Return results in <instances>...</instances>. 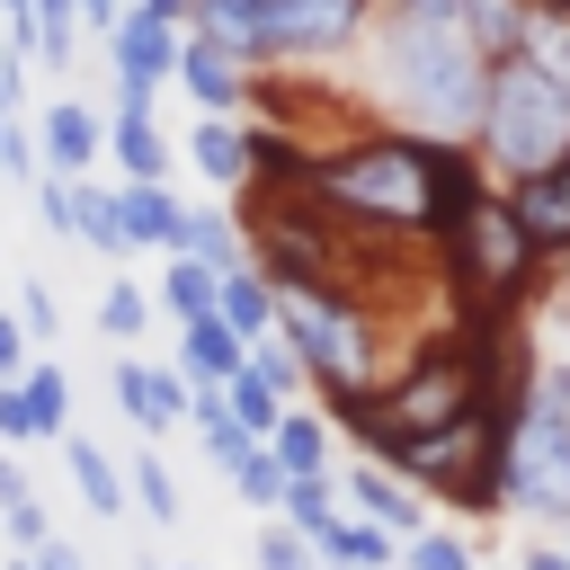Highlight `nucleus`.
Returning a JSON list of instances; mask_svg holds the SVG:
<instances>
[{"mask_svg": "<svg viewBox=\"0 0 570 570\" xmlns=\"http://www.w3.org/2000/svg\"><path fill=\"white\" fill-rule=\"evenodd\" d=\"M490 89V53L472 45L454 0H374L365 18V98L383 125L428 142H472Z\"/></svg>", "mask_w": 570, "mask_h": 570, "instance_id": "obj_1", "label": "nucleus"}, {"mask_svg": "<svg viewBox=\"0 0 570 570\" xmlns=\"http://www.w3.org/2000/svg\"><path fill=\"white\" fill-rule=\"evenodd\" d=\"M294 187L365 249H436V142L428 134L356 125L338 142H312Z\"/></svg>", "mask_w": 570, "mask_h": 570, "instance_id": "obj_2", "label": "nucleus"}, {"mask_svg": "<svg viewBox=\"0 0 570 570\" xmlns=\"http://www.w3.org/2000/svg\"><path fill=\"white\" fill-rule=\"evenodd\" d=\"M499 508L525 525H570V356H525L499 436Z\"/></svg>", "mask_w": 570, "mask_h": 570, "instance_id": "obj_3", "label": "nucleus"}, {"mask_svg": "<svg viewBox=\"0 0 570 570\" xmlns=\"http://www.w3.org/2000/svg\"><path fill=\"white\" fill-rule=\"evenodd\" d=\"M374 0H187V27L214 36L223 53H240L249 71H285V62H338L365 45Z\"/></svg>", "mask_w": 570, "mask_h": 570, "instance_id": "obj_4", "label": "nucleus"}, {"mask_svg": "<svg viewBox=\"0 0 570 570\" xmlns=\"http://www.w3.org/2000/svg\"><path fill=\"white\" fill-rule=\"evenodd\" d=\"M436 267H445V294H454V321H481V330H508L517 321V303L534 294V276H543V258H534V240L517 232V214H508V196L490 187L445 240H436Z\"/></svg>", "mask_w": 570, "mask_h": 570, "instance_id": "obj_5", "label": "nucleus"}, {"mask_svg": "<svg viewBox=\"0 0 570 570\" xmlns=\"http://www.w3.org/2000/svg\"><path fill=\"white\" fill-rule=\"evenodd\" d=\"M276 338L303 356V383L330 392H374L383 383V330L374 303L347 285H276Z\"/></svg>", "mask_w": 570, "mask_h": 570, "instance_id": "obj_6", "label": "nucleus"}, {"mask_svg": "<svg viewBox=\"0 0 570 570\" xmlns=\"http://www.w3.org/2000/svg\"><path fill=\"white\" fill-rule=\"evenodd\" d=\"M570 151V89L543 80L525 53H499L490 62V89H481V125H472V160L499 178H525L543 160Z\"/></svg>", "mask_w": 570, "mask_h": 570, "instance_id": "obj_7", "label": "nucleus"}, {"mask_svg": "<svg viewBox=\"0 0 570 570\" xmlns=\"http://www.w3.org/2000/svg\"><path fill=\"white\" fill-rule=\"evenodd\" d=\"M98 45H107V71H116V98H125V107H151V98L169 89L178 27H169V18H151L142 0H125V18H116Z\"/></svg>", "mask_w": 570, "mask_h": 570, "instance_id": "obj_8", "label": "nucleus"}, {"mask_svg": "<svg viewBox=\"0 0 570 570\" xmlns=\"http://www.w3.org/2000/svg\"><path fill=\"white\" fill-rule=\"evenodd\" d=\"M169 89H187V98H196V116H249V89H258V71H249L240 53H223L214 36L178 27V62H169Z\"/></svg>", "mask_w": 570, "mask_h": 570, "instance_id": "obj_9", "label": "nucleus"}, {"mask_svg": "<svg viewBox=\"0 0 570 570\" xmlns=\"http://www.w3.org/2000/svg\"><path fill=\"white\" fill-rule=\"evenodd\" d=\"M499 196H508V214H517V232L534 240L543 267L570 258V151L543 160V169H525V178H499Z\"/></svg>", "mask_w": 570, "mask_h": 570, "instance_id": "obj_10", "label": "nucleus"}, {"mask_svg": "<svg viewBox=\"0 0 570 570\" xmlns=\"http://www.w3.org/2000/svg\"><path fill=\"white\" fill-rule=\"evenodd\" d=\"M330 481H338V508H347V517H365V525H383L392 543L428 525V499H419L392 463H374V454H356V463H347V472H330Z\"/></svg>", "mask_w": 570, "mask_h": 570, "instance_id": "obj_11", "label": "nucleus"}, {"mask_svg": "<svg viewBox=\"0 0 570 570\" xmlns=\"http://www.w3.org/2000/svg\"><path fill=\"white\" fill-rule=\"evenodd\" d=\"M36 125V169H53V178H89L98 160H107V116L89 107V98H53L45 116H27Z\"/></svg>", "mask_w": 570, "mask_h": 570, "instance_id": "obj_12", "label": "nucleus"}, {"mask_svg": "<svg viewBox=\"0 0 570 570\" xmlns=\"http://www.w3.org/2000/svg\"><path fill=\"white\" fill-rule=\"evenodd\" d=\"M107 383H116V410L142 428V436H178L187 428V374L178 365H142L134 347L107 365Z\"/></svg>", "mask_w": 570, "mask_h": 570, "instance_id": "obj_13", "label": "nucleus"}, {"mask_svg": "<svg viewBox=\"0 0 570 570\" xmlns=\"http://www.w3.org/2000/svg\"><path fill=\"white\" fill-rule=\"evenodd\" d=\"M116 214H125V240L134 249H178V223H187V205H178V187L169 178H116Z\"/></svg>", "mask_w": 570, "mask_h": 570, "instance_id": "obj_14", "label": "nucleus"}, {"mask_svg": "<svg viewBox=\"0 0 570 570\" xmlns=\"http://www.w3.org/2000/svg\"><path fill=\"white\" fill-rule=\"evenodd\" d=\"M107 160H116L125 178H169V169H178V142L151 125V107H125V98H116V107H107Z\"/></svg>", "mask_w": 570, "mask_h": 570, "instance_id": "obj_15", "label": "nucleus"}, {"mask_svg": "<svg viewBox=\"0 0 570 570\" xmlns=\"http://www.w3.org/2000/svg\"><path fill=\"white\" fill-rule=\"evenodd\" d=\"M258 445L285 463V481H303V472H338V428H330L321 410H303V401H285V419H276Z\"/></svg>", "mask_w": 570, "mask_h": 570, "instance_id": "obj_16", "label": "nucleus"}, {"mask_svg": "<svg viewBox=\"0 0 570 570\" xmlns=\"http://www.w3.org/2000/svg\"><path fill=\"white\" fill-rule=\"evenodd\" d=\"M187 160H196V178H205V187L240 196V187H249V125H240V116H196Z\"/></svg>", "mask_w": 570, "mask_h": 570, "instance_id": "obj_17", "label": "nucleus"}, {"mask_svg": "<svg viewBox=\"0 0 570 570\" xmlns=\"http://www.w3.org/2000/svg\"><path fill=\"white\" fill-rule=\"evenodd\" d=\"M240 365H249V338H232V330H223L214 312H205V321H178V374H187L196 392L232 383Z\"/></svg>", "mask_w": 570, "mask_h": 570, "instance_id": "obj_18", "label": "nucleus"}, {"mask_svg": "<svg viewBox=\"0 0 570 570\" xmlns=\"http://www.w3.org/2000/svg\"><path fill=\"white\" fill-rule=\"evenodd\" d=\"M214 321H223L232 338H267V330H276V285H267L249 258L223 267V276H214Z\"/></svg>", "mask_w": 570, "mask_h": 570, "instance_id": "obj_19", "label": "nucleus"}, {"mask_svg": "<svg viewBox=\"0 0 570 570\" xmlns=\"http://www.w3.org/2000/svg\"><path fill=\"white\" fill-rule=\"evenodd\" d=\"M62 463H71V490H80V508L98 517V525H116L134 499H125V463H107V445L98 436H62Z\"/></svg>", "mask_w": 570, "mask_h": 570, "instance_id": "obj_20", "label": "nucleus"}, {"mask_svg": "<svg viewBox=\"0 0 570 570\" xmlns=\"http://www.w3.org/2000/svg\"><path fill=\"white\" fill-rule=\"evenodd\" d=\"M18 401H27V428H36V445H62L71 436V374L36 347L27 356V374H18Z\"/></svg>", "mask_w": 570, "mask_h": 570, "instance_id": "obj_21", "label": "nucleus"}, {"mask_svg": "<svg viewBox=\"0 0 570 570\" xmlns=\"http://www.w3.org/2000/svg\"><path fill=\"white\" fill-rule=\"evenodd\" d=\"M312 552H321V570H392L401 561V543L383 534V525H365V517H330L321 534H312Z\"/></svg>", "mask_w": 570, "mask_h": 570, "instance_id": "obj_22", "label": "nucleus"}, {"mask_svg": "<svg viewBox=\"0 0 570 570\" xmlns=\"http://www.w3.org/2000/svg\"><path fill=\"white\" fill-rule=\"evenodd\" d=\"M71 240H80V249H98L107 267H125V258H134V240H125V214H116V187L80 178V196H71Z\"/></svg>", "mask_w": 570, "mask_h": 570, "instance_id": "obj_23", "label": "nucleus"}, {"mask_svg": "<svg viewBox=\"0 0 570 570\" xmlns=\"http://www.w3.org/2000/svg\"><path fill=\"white\" fill-rule=\"evenodd\" d=\"M508 53H525L543 80H561V89H570V9L525 0V27H517V45H508Z\"/></svg>", "mask_w": 570, "mask_h": 570, "instance_id": "obj_24", "label": "nucleus"}, {"mask_svg": "<svg viewBox=\"0 0 570 570\" xmlns=\"http://www.w3.org/2000/svg\"><path fill=\"white\" fill-rule=\"evenodd\" d=\"M178 249H187V258H205V267L223 276V267H240V258H249V232H240V214L187 205V223H178Z\"/></svg>", "mask_w": 570, "mask_h": 570, "instance_id": "obj_25", "label": "nucleus"}, {"mask_svg": "<svg viewBox=\"0 0 570 570\" xmlns=\"http://www.w3.org/2000/svg\"><path fill=\"white\" fill-rule=\"evenodd\" d=\"M151 312H169V321H205V312H214V267L187 258V249H169V267H160V285H151Z\"/></svg>", "mask_w": 570, "mask_h": 570, "instance_id": "obj_26", "label": "nucleus"}, {"mask_svg": "<svg viewBox=\"0 0 570 570\" xmlns=\"http://www.w3.org/2000/svg\"><path fill=\"white\" fill-rule=\"evenodd\" d=\"M187 428H196V445L214 454V472H232V463L258 445V436H249V428L223 410V392H196V383H187Z\"/></svg>", "mask_w": 570, "mask_h": 570, "instance_id": "obj_27", "label": "nucleus"}, {"mask_svg": "<svg viewBox=\"0 0 570 570\" xmlns=\"http://www.w3.org/2000/svg\"><path fill=\"white\" fill-rule=\"evenodd\" d=\"M151 321H160V312H151V285H134V276H107V294H98V338L134 347Z\"/></svg>", "mask_w": 570, "mask_h": 570, "instance_id": "obj_28", "label": "nucleus"}, {"mask_svg": "<svg viewBox=\"0 0 570 570\" xmlns=\"http://www.w3.org/2000/svg\"><path fill=\"white\" fill-rule=\"evenodd\" d=\"M125 499H134V508H142L151 525H178V517H187V499H178V481H169V463H160L151 445H142L134 463H125Z\"/></svg>", "mask_w": 570, "mask_h": 570, "instance_id": "obj_29", "label": "nucleus"}, {"mask_svg": "<svg viewBox=\"0 0 570 570\" xmlns=\"http://www.w3.org/2000/svg\"><path fill=\"white\" fill-rule=\"evenodd\" d=\"M0 303H9V321H18L36 347H53V338H62V303H53V285H45V276H27V285H0Z\"/></svg>", "mask_w": 570, "mask_h": 570, "instance_id": "obj_30", "label": "nucleus"}, {"mask_svg": "<svg viewBox=\"0 0 570 570\" xmlns=\"http://www.w3.org/2000/svg\"><path fill=\"white\" fill-rule=\"evenodd\" d=\"M392 570H472V534L419 525V534H401V561H392Z\"/></svg>", "mask_w": 570, "mask_h": 570, "instance_id": "obj_31", "label": "nucleus"}, {"mask_svg": "<svg viewBox=\"0 0 570 570\" xmlns=\"http://www.w3.org/2000/svg\"><path fill=\"white\" fill-rule=\"evenodd\" d=\"M463 9V27H472V45L499 62L508 45H517V27H525V0H454Z\"/></svg>", "mask_w": 570, "mask_h": 570, "instance_id": "obj_32", "label": "nucleus"}, {"mask_svg": "<svg viewBox=\"0 0 570 570\" xmlns=\"http://www.w3.org/2000/svg\"><path fill=\"white\" fill-rule=\"evenodd\" d=\"M214 392H223V410H232V419H240V428H249V436H267V428H276V419H285V401H276V392H267V383H258V374H249V365H240V374H232V383H214Z\"/></svg>", "mask_w": 570, "mask_h": 570, "instance_id": "obj_33", "label": "nucleus"}, {"mask_svg": "<svg viewBox=\"0 0 570 570\" xmlns=\"http://www.w3.org/2000/svg\"><path fill=\"white\" fill-rule=\"evenodd\" d=\"M223 481H232V490H240V499H249L258 517H276V499H285V463H276L267 445H249V454H240V463H232Z\"/></svg>", "mask_w": 570, "mask_h": 570, "instance_id": "obj_34", "label": "nucleus"}, {"mask_svg": "<svg viewBox=\"0 0 570 570\" xmlns=\"http://www.w3.org/2000/svg\"><path fill=\"white\" fill-rule=\"evenodd\" d=\"M249 374H258L276 401H294V392H303V356H294L276 330H267V338H249Z\"/></svg>", "mask_w": 570, "mask_h": 570, "instance_id": "obj_35", "label": "nucleus"}, {"mask_svg": "<svg viewBox=\"0 0 570 570\" xmlns=\"http://www.w3.org/2000/svg\"><path fill=\"white\" fill-rule=\"evenodd\" d=\"M249 552H258V570H321V552H312L285 517H267V525L249 534Z\"/></svg>", "mask_w": 570, "mask_h": 570, "instance_id": "obj_36", "label": "nucleus"}, {"mask_svg": "<svg viewBox=\"0 0 570 570\" xmlns=\"http://www.w3.org/2000/svg\"><path fill=\"white\" fill-rule=\"evenodd\" d=\"M36 223L53 232V240H71V196H80V178H53V169H36Z\"/></svg>", "mask_w": 570, "mask_h": 570, "instance_id": "obj_37", "label": "nucleus"}, {"mask_svg": "<svg viewBox=\"0 0 570 570\" xmlns=\"http://www.w3.org/2000/svg\"><path fill=\"white\" fill-rule=\"evenodd\" d=\"M0 178L9 187H36V125L27 116H0Z\"/></svg>", "mask_w": 570, "mask_h": 570, "instance_id": "obj_38", "label": "nucleus"}, {"mask_svg": "<svg viewBox=\"0 0 570 570\" xmlns=\"http://www.w3.org/2000/svg\"><path fill=\"white\" fill-rule=\"evenodd\" d=\"M0 525H9V543H18V552H36V543L53 534V517H45V499H18V508H0Z\"/></svg>", "mask_w": 570, "mask_h": 570, "instance_id": "obj_39", "label": "nucleus"}, {"mask_svg": "<svg viewBox=\"0 0 570 570\" xmlns=\"http://www.w3.org/2000/svg\"><path fill=\"white\" fill-rule=\"evenodd\" d=\"M18 445H36V428H27V401H18V383H0V454H18Z\"/></svg>", "mask_w": 570, "mask_h": 570, "instance_id": "obj_40", "label": "nucleus"}, {"mask_svg": "<svg viewBox=\"0 0 570 570\" xmlns=\"http://www.w3.org/2000/svg\"><path fill=\"white\" fill-rule=\"evenodd\" d=\"M0 116H27V53L0 45Z\"/></svg>", "mask_w": 570, "mask_h": 570, "instance_id": "obj_41", "label": "nucleus"}, {"mask_svg": "<svg viewBox=\"0 0 570 570\" xmlns=\"http://www.w3.org/2000/svg\"><path fill=\"white\" fill-rule=\"evenodd\" d=\"M27 356H36V338H27V330L9 321V303H0V383H18V374H27Z\"/></svg>", "mask_w": 570, "mask_h": 570, "instance_id": "obj_42", "label": "nucleus"}, {"mask_svg": "<svg viewBox=\"0 0 570 570\" xmlns=\"http://www.w3.org/2000/svg\"><path fill=\"white\" fill-rule=\"evenodd\" d=\"M27 570H89V561H80V552H71V543H62V534H45V543H36V552H27Z\"/></svg>", "mask_w": 570, "mask_h": 570, "instance_id": "obj_43", "label": "nucleus"}, {"mask_svg": "<svg viewBox=\"0 0 570 570\" xmlns=\"http://www.w3.org/2000/svg\"><path fill=\"white\" fill-rule=\"evenodd\" d=\"M71 18H80V27H89V36H107V27H116V18H125V0H71Z\"/></svg>", "mask_w": 570, "mask_h": 570, "instance_id": "obj_44", "label": "nucleus"}, {"mask_svg": "<svg viewBox=\"0 0 570 570\" xmlns=\"http://www.w3.org/2000/svg\"><path fill=\"white\" fill-rule=\"evenodd\" d=\"M517 570H570V552H561V543H525V561H517Z\"/></svg>", "mask_w": 570, "mask_h": 570, "instance_id": "obj_45", "label": "nucleus"}, {"mask_svg": "<svg viewBox=\"0 0 570 570\" xmlns=\"http://www.w3.org/2000/svg\"><path fill=\"white\" fill-rule=\"evenodd\" d=\"M151 18H169V27H187V0H142Z\"/></svg>", "mask_w": 570, "mask_h": 570, "instance_id": "obj_46", "label": "nucleus"}, {"mask_svg": "<svg viewBox=\"0 0 570 570\" xmlns=\"http://www.w3.org/2000/svg\"><path fill=\"white\" fill-rule=\"evenodd\" d=\"M36 18H71V0H36ZM80 27V18H71Z\"/></svg>", "mask_w": 570, "mask_h": 570, "instance_id": "obj_47", "label": "nucleus"}, {"mask_svg": "<svg viewBox=\"0 0 570 570\" xmlns=\"http://www.w3.org/2000/svg\"><path fill=\"white\" fill-rule=\"evenodd\" d=\"M552 267H561V312H570V258H552Z\"/></svg>", "mask_w": 570, "mask_h": 570, "instance_id": "obj_48", "label": "nucleus"}, {"mask_svg": "<svg viewBox=\"0 0 570 570\" xmlns=\"http://www.w3.org/2000/svg\"><path fill=\"white\" fill-rule=\"evenodd\" d=\"M9 570H27V552H9Z\"/></svg>", "mask_w": 570, "mask_h": 570, "instance_id": "obj_49", "label": "nucleus"}, {"mask_svg": "<svg viewBox=\"0 0 570 570\" xmlns=\"http://www.w3.org/2000/svg\"><path fill=\"white\" fill-rule=\"evenodd\" d=\"M134 570H169V561H134Z\"/></svg>", "mask_w": 570, "mask_h": 570, "instance_id": "obj_50", "label": "nucleus"}, {"mask_svg": "<svg viewBox=\"0 0 570 570\" xmlns=\"http://www.w3.org/2000/svg\"><path fill=\"white\" fill-rule=\"evenodd\" d=\"M561 552H570V525H561Z\"/></svg>", "mask_w": 570, "mask_h": 570, "instance_id": "obj_51", "label": "nucleus"}]
</instances>
